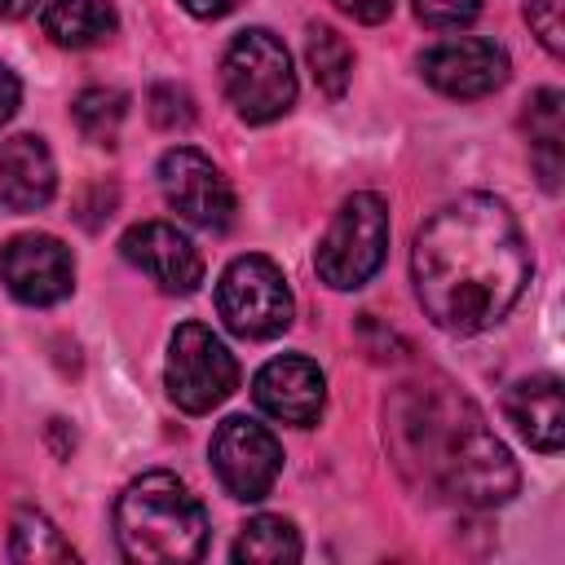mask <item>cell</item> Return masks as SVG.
Instances as JSON below:
<instances>
[{"label": "cell", "mask_w": 565, "mask_h": 565, "mask_svg": "<svg viewBox=\"0 0 565 565\" xmlns=\"http://www.w3.org/2000/svg\"><path fill=\"white\" fill-rule=\"evenodd\" d=\"M411 278L433 327L477 335L521 300L530 282V247L503 199L459 194L415 234Z\"/></svg>", "instance_id": "obj_1"}, {"label": "cell", "mask_w": 565, "mask_h": 565, "mask_svg": "<svg viewBox=\"0 0 565 565\" xmlns=\"http://www.w3.org/2000/svg\"><path fill=\"white\" fill-rule=\"evenodd\" d=\"M388 433L402 468L463 508H499L516 494V463L486 428L481 411L450 384H406L388 406Z\"/></svg>", "instance_id": "obj_2"}, {"label": "cell", "mask_w": 565, "mask_h": 565, "mask_svg": "<svg viewBox=\"0 0 565 565\" xmlns=\"http://www.w3.org/2000/svg\"><path fill=\"white\" fill-rule=\"evenodd\" d=\"M115 539L119 552L137 565L199 561L207 547V512L181 477L141 472L115 503Z\"/></svg>", "instance_id": "obj_3"}, {"label": "cell", "mask_w": 565, "mask_h": 565, "mask_svg": "<svg viewBox=\"0 0 565 565\" xmlns=\"http://www.w3.org/2000/svg\"><path fill=\"white\" fill-rule=\"evenodd\" d=\"M221 84H225L230 106L247 124H274L296 106L291 53L265 26H247L230 40L221 57Z\"/></svg>", "instance_id": "obj_4"}, {"label": "cell", "mask_w": 565, "mask_h": 565, "mask_svg": "<svg viewBox=\"0 0 565 565\" xmlns=\"http://www.w3.org/2000/svg\"><path fill=\"white\" fill-rule=\"evenodd\" d=\"M388 256V203L375 190L349 194L327 234L313 247V269L331 291H358L366 287Z\"/></svg>", "instance_id": "obj_5"}, {"label": "cell", "mask_w": 565, "mask_h": 565, "mask_svg": "<svg viewBox=\"0 0 565 565\" xmlns=\"http://www.w3.org/2000/svg\"><path fill=\"white\" fill-rule=\"evenodd\" d=\"M216 313L238 340H274L291 327L296 300L287 274L269 256H234L216 282Z\"/></svg>", "instance_id": "obj_6"}, {"label": "cell", "mask_w": 565, "mask_h": 565, "mask_svg": "<svg viewBox=\"0 0 565 565\" xmlns=\"http://www.w3.org/2000/svg\"><path fill=\"white\" fill-rule=\"evenodd\" d=\"M163 384H168V397L185 415H207L238 388V362L212 327L181 322L168 344Z\"/></svg>", "instance_id": "obj_7"}, {"label": "cell", "mask_w": 565, "mask_h": 565, "mask_svg": "<svg viewBox=\"0 0 565 565\" xmlns=\"http://www.w3.org/2000/svg\"><path fill=\"white\" fill-rule=\"evenodd\" d=\"M154 177H159V190H163L168 207L181 221H190L207 234H225L234 225V190H230L225 172L203 150H194V146L163 150Z\"/></svg>", "instance_id": "obj_8"}, {"label": "cell", "mask_w": 565, "mask_h": 565, "mask_svg": "<svg viewBox=\"0 0 565 565\" xmlns=\"http://www.w3.org/2000/svg\"><path fill=\"white\" fill-rule=\"evenodd\" d=\"M212 468H216V481L225 486V494L243 499V503H256L274 490L278 472H282V446L278 437L247 419V415H230L216 433H212Z\"/></svg>", "instance_id": "obj_9"}, {"label": "cell", "mask_w": 565, "mask_h": 565, "mask_svg": "<svg viewBox=\"0 0 565 565\" xmlns=\"http://www.w3.org/2000/svg\"><path fill=\"white\" fill-rule=\"evenodd\" d=\"M424 79L441 93V97H459V102H477L490 97L508 84V49L481 35H459V40H441L419 57Z\"/></svg>", "instance_id": "obj_10"}, {"label": "cell", "mask_w": 565, "mask_h": 565, "mask_svg": "<svg viewBox=\"0 0 565 565\" xmlns=\"http://www.w3.org/2000/svg\"><path fill=\"white\" fill-rule=\"evenodd\" d=\"M0 278L22 305H57L75 287V256L53 234H13L0 247Z\"/></svg>", "instance_id": "obj_11"}, {"label": "cell", "mask_w": 565, "mask_h": 565, "mask_svg": "<svg viewBox=\"0 0 565 565\" xmlns=\"http://www.w3.org/2000/svg\"><path fill=\"white\" fill-rule=\"evenodd\" d=\"M119 252L132 269H141L168 296H190L203 282V252L194 247L190 234H181L168 221H141L124 230Z\"/></svg>", "instance_id": "obj_12"}, {"label": "cell", "mask_w": 565, "mask_h": 565, "mask_svg": "<svg viewBox=\"0 0 565 565\" xmlns=\"http://www.w3.org/2000/svg\"><path fill=\"white\" fill-rule=\"evenodd\" d=\"M252 397L269 419L291 424V428H313L327 406V380L318 362H309L305 353H282L256 371Z\"/></svg>", "instance_id": "obj_13"}, {"label": "cell", "mask_w": 565, "mask_h": 565, "mask_svg": "<svg viewBox=\"0 0 565 565\" xmlns=\"http://www.w3.org/2000/svg\"><path fill=\"white\" fill-rule=\"evenodd\" d=\"M57 190V168L35 132H18L0 146V203L9 212H40Z\"/></svg>", "instance_id": "obj_14"}, {"label": "cell", "mask_w": 565, "mask_h": 565, "mask_svg": "<svg viewBox=\"0 0 565 565\" xmlns=\"http://www.w3.org/2000/svg\"><path fill=\"white\" fill-rule=\"evenodd\" d=\"M503 415L530 441V450L556 455L565 446V406H561V380L556 375L516 380L503 397Z\"/></svg>", "instance_id": "obj_15"}, {"label": "cell", "mask_w": 565, "mask_h": 565, "mask_svg": "<svg viewBox=\"0 0 565 565\" xmlns=\"http://www.w3.org/2000/svg\"><path fill=\"white\" fill-rule=\"evenodd\" d=\"M40 22L62 49H93L115 31V0H44Z\"/></svg>", "instance_id": "obj_16"}, {"label": "cell", "mask_w": 565, "mask_h": 565, "mask_svg": "<svg viewBox=\"0 0 565 565\" xmlns=\"http://www.w3.org/2000/svg\"><path fill=\"white\" fill-rule=\"evenodd\" d=\"M525 128H530V150H534V163H539V177L547 190H556V177H561V141H565V97L556 88H539L530 102H525Z\"/></svg>", "instance_id": "obj_17"}, {"label": "cell", "mask_w": 565, "mask_h": 565, "mask_svg": "<svg viewBox=\"0 0 565 565\" xmlns=\"http://www.w3.org/2000/svg\"><path fill=\"white\" fill-rule=\"evenodd\" d=\"M300 534L287 516H252L238 539H234V561H247V565H282V561H300Z\"/></svg>", "instance_id": "obj_18"}, {"label": "cell", "mask_w": 565, "mask_h": 565, "mask_svg": "<svg viewBox=\"0 0 565 565\" xmlns=\"http://www.w3.org/2000/svg\"><path fill=\"white\" fill-rule=\"evenodd\" d=\"M9 556L22 565H53V561H75V547L40 508H22L9 525Z\"/></svg>", "instance_id": "obj_19"}, {"label": "cell", "mask_w": 565, "mask_h": 565, "mask_svg": "<svg viewBox=\"0 0 565 565\" xmlns=\"http://www.w3.org/2000/svg\"><path fill=\"white\" fill-rule=\"evenodd\" d=\"M305 57H309V71H313V84L327 93V97H340L353 79V49L349 40L335 31V26H322L313 22L309 35H305Z\"/></svg>", "instance_id": "obj_20"}, {"label": "cell", "mask_w": 565, "mask_h": 565, "mask_svg": "<svg viewBox=\"0 0 565 565\" xmlns=\"http://www.w3.org/2000/svg\"><path fill=\"white\" fill-rule=\"evenodd\" d=\"M71 115H75V128L84 132V141H93V146H115L119 124H124V115H128V97H124L119 88H84V93L75 97Z\"/></svg>", "instance_id": "obj_21"}, {"label": "cell", "mask_w": 565, "mask_h": 565, "mask_svg": "<svg viewBox=\"0 0 565 565\" xmlns=\"http://www.w3.org/2000/svg\"><path fill=\"white\" fill-rule=\"evenodd\" d=\"M150 119L168 132L190 128L194 124V97L177 84H159V88H150Z\"/></svg>", "instance_id": "obj_22"}, {"label": "cell", "mask_w": 565, "mask_h": 565, "mask_svg": "<svg viewBox=\"0 0 565 565\" xmlns=\"http://www.w3.org/2000/svg\"><path fill=\"white\" fill-rule=\"evenodd\" d=\"M481 13V0H415V18L433 31H459Z\"/></svg>", "instance_id": "obj_23"}, {"label": "cell", "mask_w": 565, "mask_h": 565, "mask_svg": "<svg viewBox=\"0 0 565 565\" xmlns=\"http://www.w3.org/2000/svg\"><path fill=\"white\" fill-rule=\"evenodd\" d=\"M525 22H530V31L539 35V44H543L552 57H561V49H565L561 0H525Z\"/></svg>", "instance_id": "obj_24"}, {"label": "cell", "mask_w": 565, "mask_h": 565, "mask_svg": "<svg viewBox=\"0 0 565 565\" xmlns=\"http://www.w3.org/2000/svg\"><path fill=\"white\" fill-rule=\"evenodd\" d=\"M344 18H353V22H366V26H375V22H384L388 13H393V0H331Z\"/></svg>", "instance_id": "obj_25"}, {"label": "cell", "mask_w": 565, "mask_h": 565, "mask_svg": "<svg viewBox=\"0 0 565 565\" xmlns=\"http://www.w3.org/2000/svg\"><path fill=\"white\" fill-rule=\"evenodd\" d=\"M18 102H22V84H18V75L0 62V124H9V119H13Z\"/></svg>", "instance_id": "obj_26"}, {"label": "cell", "mask_w": 565, "mask_h": 565, "mask_svg": "<svg viewBox=\"0 0 565 565\" xmlns=\"http://www.w3.org/2000/svg\"><path fill=\"white\" fill-rule=\"evenodd\" d=\"M185 13H194V18H225V13H234L243 0H177Z\"/></svg>", "instance_id": "obj_27"}, {"label": "cell", "mask_w": 565, "mask_h": 565, "mask_svg": "<svg viewBox=\"0 0 565 565\" xmlns=\"http://www.w3.org/2000/svg\"><path fill=\"white\" fill-rule=\"evenodd\" d=\"M40 0H0V18H26Z\"/></svg>", "instance_id": "obj_28"}]
</instances>
